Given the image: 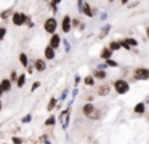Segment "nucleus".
I'll list each match as a JSON object with an SVG mask.
<instances>
[{
  "label": "nucleus",
  "mask_w": 149,
  "mask_h": 144,
  "mask_svg": "<svg viewBox=\"0 0 149 144\" xmlns=\"http://www.w3.org/2000/svg\"><path fill=\"white\" fill-rule=\"evenodd\" d=\"M24 139L21 136H11V144H23Z\"/></svg>",
  "instance_id": "nucleus-33"
},
{
  "label": "nucleus",
  "mask_w": 149,
  "mask_h": 144,
  "mask_svg": "<svg viewBox=\"0 0 149 144\" xmlns=\"http://www.w3.org/2000/svg\"><path fill=\"white\" fill-rule=\"evenodd\" d=\"M13 13H15L13 8H5L3 11H0V19H2V21H5V22H7L8 19L11 21V16H13Z\"/></svg>",
  "instance_id": "nucleus-17"
},
{
  "label": "nucleus",
  "mask_w": 149,
  "mask_h": 144,
  "mask_svg": "<svg viewBox=\"0 0 149 144\" xmlns=\"http://www.w3.org/2000/svg\"><path fill=\"white\" fill-rule=\"evenodd\" d=\"M133 2H139V0H133Z\"/></svg>",
  "instance_id": "nucleus-56"
},
{
  "label": "nucleus",
  "mask_w": 149,
  "mask_h": 144,
  "mask_svg": "<svg viewBox=\"0 0 149 144\" xmlns=\"http://www.w3.org/2000/svg\"><path fill=\"white\" fill-rule=\"evenodd\" d=\"M7 34H8L7 27H5V26H0V40H3V38L7 37Z\"/></svg>",
  "instance_id": "nucleus-34"
},
{
  "label": "nucleus",
  "mask_w": 149,
  "mask_h": 144,
  "mask_svg": "<svg viewBox=\"0 0 149 144\" xmlns=\"http://www.w3.org/2000/svg\"><path fill=\"white\" fill-rule=\"evenodd\" d=\"M120 2V5H123V6H128V3L132 2V0H119Z\"/></svg>",
  "instance_id": "nucleus-47"
},
{
  "label": "nucleus",
  "mask_w": 149,
  "mask_h": 144,
  "mask_svg": "<svg viewBox=\"0 0 149 144\" xmlns=\"http://www.w3.org/2000/svg\"><path fill=\"white\" fill-rule=\"evenodd\" d=\"M50 2H52V3H55V5H59V3L63 2V0H50Z\"/></svg>",
  "instance_id": "nucleus-50"
},
{
  "label": "nucleus",
  "mask_w": 149,
  "mask_h": 144,
  "mask_svg": "<svg viewBox=\"0 0 149 144\" xmlns=\"http://www.w3.org/2000/svg\"><path fill=\"white\" fill-rule=\"evenodd\" d=\"M71 109H72V106H66V107L59 112V117H58L59 123H61V128L64 131L69 128V123H71Z\"/></svg>",
  "instance_id": "nucleus-3"
},
{
  "label": "nucleus",
  "mask_w": 149,
  "mask_h": 144,
  "mask_svg": "<svg viewBox=\"0 0 149 144\" xmlns=\"http://www.w3.org/2000/svg\"><path fill=\"white\" fill-rule=\"evenodd\" d=\"M111 29H112V24H111V22H106V24H104L103 27H101L98 38H104V37H107V34L111 32Z\"/></svg>",
  "instance_id": "nucleus-19"
},
{
  "label": "nucleus",
  "mask_w": 149,
  "mask_h": 144,
  "mask_svg": "<svg viewBox=\"0 0 149 144\" xmlns=\"http://www.w3.org/2000/svg\"><path fill=\"white\" fill-rule=\"evenodd\" d=\"M56 122H58V117H56V115H50V117L45 120V127L52 128V127H55V125H56Z\"/></svg>",
  "instance_id": "nucleus-24"
},
{
  "label": "nucleus",
  "mask_w": 149,
  "mask_h": 144,
  "mask_svg": "<svg viewBox=\"0 0 149 144\" xmlns=\"http://www.w3.org/2000/svg\"><path fill=\"white\" fill-rule=\"evenodd\" d=\"M56 58V50H53L50 45H47L45 50H43V59L45 61H53Z\"/></svg>",
  "instance_id": "nucleus-12"
},
{
  "label": "nucleus",
  "mask_w": 149,
  "mask_h": 144,
  "mask_svg": "<svg viewBox=\"0 0 149 144\" xmlns=\"http://www.w3.org/2000/svg\"><path fill=\"white\" fill-rule=\"evenodd\" d=\"M42 2H50V0H42Z\"/></svg>",
  "instance_id": "nucleus-54"
},
{
  "label": "nucleus",
  "mask_w": 149,
  "mask_h": 144,
  "mask_svg": "<svg viewBox=\"0 0 149 144\" xmlns=\"http://www.w3.org/2000/svg\"><path fill=\"white\" fill-rule=\"evenodd\" d=\"M0 83H2V88H3L5 95H7V93H10V91H11V88H13V82H11L10 79H3Z\"/></svg>",
  "instance_id": "nucleus-20"
},
{
  "label": "nucleus",
  "mask_w": 149,
  "mask_h": 144,
  "mask_svg": "<svg viewBox=\"0 0 149 144\" xmlns=\"http://www.w3.org/2000/svg\"><path fill=\"white\" fill-rule=\"evenodd\" d=\"M80 18H72V31L74 29H79V26H80Z\"/></svg>",
  "instance_id": "nucleus-36"
},
{
  "label": "nucleus",
  "mask_w": 149,
  "mask_h": 144,
  "mask_svg": "<svg viewBox=\"0 0 149 144\" xmlns=\"http://www.w3.org/2000/svg\"><path fill=\"white\" fill-rule=\"evenodd\" d=\"M85 99H87V102H93V101H95V96H93V95H88Z\"/></svg>",
  "instance_id": "nucleus-46"
},
{
  "label": "nucleus",
  "mask_w": 149,
  "mask_h": 144,
  "mask_svg": "<svg viewBox=\"0 0 149 144\" xmlns=\"http://www.w3.org/2000/svg\"><path fill=\"white\" fill-rule=\"evenodd\" d=\"M119 43H120V47H122L123 50H127V51H135V48H132V47H130V45L125 42V38H120V40H119Z\"/></svg>",
  "instance_id": "nucleus-26"
},
{
  "label": "nucleus",
  "mask_w": 149,
  "mask_h": 144,
  "mask_svg": "<svg viewBox=\"0 0 149 144\" xmlns=\"http://www.w3.org/2000/svg\"><path fill=\"white\" fill-rule=\"evenodd\" d=\"M112 90L117 93L119 96H123L130 91V82L125 79H116L112 82Z\"/></svg>",
  "instance_id": "nucleus-1"
},
{
  "label": "nucleus",
  "mask_w": 149,
  "mask_h": 144,
  "mask_svg": "<svg viewBox=\"0 0 149 144\" xmlns=\"http://www.w3.org/2000/svg\"><path fill=\"white\" fill-rule=\"evenodd\" d=\"M26 80H27V74L26 72H21L19 74V77H18V80H16V83H15V85L18 86V88H23L24 85H26Z\"/></svg>",
  "instance_id": "nucleus-21"
},
{
  "label": "nucleus",
  "mask_w": 149,
  "mask_h": 144,
  "mask_svg": "<svg viewBox=\"0 0 149 144\" xmlns=\"http://www.w3.org/2000/svg\"><path fill=\"white\" fill-rule=\"evenodd\" d=\"M2 109H3V104H2V99H0V112H2Z\"/></svg>",
  "instance_id": "nucleus-52"
},
{
  "label": "nucleus",
  "mask_w": 149,
  "mask_h": 144,
  "mask_svg": "<svg viewBox=\"0 0 149 144\" xmlns=\"http://www.w3.org/2000/svg\"><path fill=\"white\" fill-rule=\"evenodd\" d=\"M27 72L26 74H34V72H36V67H34V63H32V61H31V64H29V66H27Z\"/></svg>",
  "instance_id": "nucleus-39"
},
{
  "label": "nucleus",
  "mask_w": 149,
  "mask_h": 144,
  "mask_svg": "<svg viewBox=\"0 0 149 144\" xmlns=\"http://www.w3.org/2000/svg\"><path fill=\"white\" fill-rule=\"evenodd\" d=\"M112 51H111V48L109 47H103L101 48V51H100V59H103V61H107V59H112Z\"/></svg>",
  "instance_id": "nucleus-14"
},
{
  "label": "nucleus",
  "mask_w": 149,
  "mask_h": 144,
  "mask_svg": "<svg viewBox=\"0 0 149 144\" xmlns=\"http://www.w3.org/2000/svg\"><path fill=\"white\" fill-rule=\"evenodd\" d=\"M48 141H50V136H48V134H45V133H43V134H40V136H39V143L47 144Z\"/></svg>",
  "instance_id": "nucleus-32"
},
{
  "label": "nucleus",
  "mask_w": 149,
  "mask_h": 144,
  "mask_svg": "<svg viewBox=\"0 0 149 144\" xmlns=\"http://www.w3.org/2000/svg\"><path fill=\"white\" fill-rule=\"evenodd\" d=\"M111 90H112V85H111V83H101V85H98L96 88H95V93H96V96H100V98H106V96L111 95Z\"/></svg>",
  "instance_id": "nucleus-6"
},
{
  "label": "nucleus",
  "mask_w": 149,
  "mask_h": 144,
  "mask_svg": "<svg viewBox=\"0 0 149 144\" xmlns=\"http://www.w3.org/2000/svg\"><path fill=\"white\" fill-rule=\"evenodd\" d=\"M63 47H64V51L66 53H69V51L72 50L71 43H69V40H66V38H63Z\"/></svg>",
  "instance_id": "nucleus-31"
},
{
  "label": "nucleus",
  "mask_w": 149,
  "mask_h": 144,
  "mask_svg": "<svg viewBox=\"0 0 149 144\" xmlns=\"http://www.w3.org/2000/svg\"><path fill=\"white\" fill-rule=\"evenodd\" d=\"M85 27H87V24H85V22L82 21V22H80V26H79V31H80V32H84V31H85Z\"/></svg>",
  "instance_id": "nucleus-44"
},
{
  "label": "nucleus",
  "mask_w": 149,
  "mask_h": 144,
  "mask_svg": "<svg viewBox=\"0 0 149 144\" xmlns=\"http://www.w3.org/2000/svg\"><path fill=\"white\" fill-rule=\"evenodd\" d=\"M82 82H84V85H85V86H95V85H96V80H95V77L91 75V74L85 75L84 79H82Z\"/></svg>",
  "instance_id": "nucleus-22"
},
{
  "label": "nucleus",
  "mask_w": 149,
  "mask_h": 144,
  "mask_svg": "<svg viewBox=\"0 0 149 144\" xmlns=\"http://www.w3.org/2000/svg\"><path fill=\"white\" fill-rule=\"evenodd\" d=\"M144 34H146V38H148V40H149V26H148V27H146Z\"/></svg>",
  "instance_id": "nucleus-49"
},
{
  "label": "nucleus",
  "mask_w": 149,
  "mask_h": 144,
  "mask_svg": "<svg viewBox=\"0 0 149 144\" xmlns=\"http://www.w3.org/2000/svg\"><path fill=\"white\" fill-rule=\"evenodd\" d=\"M128 70H130L128 67H122V72H120V77H119V79H125V80H127V77L132 74V72H128Z\"/></svg>",
  "instance_id": "nucleus-29"
},
{
  "label": "nucleus",
  "mask_w": 149,
  "mask_h": 144,
  "mask_svg": "<svg viewBox=\"0 0 149 144\" xmlns=\"http://www.w3.org/2000/svg\"><path fill=\"white\" fill-rule=\"evenodd\" d=\"M72 31V16L64 15L61 19V32L63 34H69Z\"/></svg>",
  "instance_id": "nucleus-7"
},
{
  "label": "nucleus",
  "mask_w": 149,
  "mask_h": 144,
  "mask_svg": "<svg viewBox=\"0 0 149 144\" xmlns=\"http://www.w3.org/2000/svg\"><path fill=\"white\" fill-rule=\"evenodd\" d=\"M48 45L53 48V50L58 51V50H59V47L63 45V38H61V35H59V34H53V35H50Z\"/></svg>",
  "instance_id": "nucleus-8"
},
{
  "label": "nucleus",
  "mask_w": 149,
  "mask_h": 144,
  "mask_svg": "<svg viewBox=\"0 0 149 144\" xmlns=\"http://www.w3.org/2000/svg\"><path fill=\"white\" fill-rule=\"evenodd\" d=\"M107 2H109V3H114V2H116V0H107Z\"/></svg>",
  "instance_id": "nucleus-53"
},
{
  "label": "nucleus",
  "mask_w": 149,
  "mask_h": 144,
  "mask_svg": "<svg viewBox=\"0 0 149 144\" xmlns=\"http://www.w3.org/2000/svg\"><path fill=\"white\" fill-rule=\"evenodd\" d=\"M31 122H32V114H26L21 118V123H31Z\"/></svg>",
  "instance_id": "nucleus-35"
},
{
  "label": "nucleus",
  "mask_w": 149,
  "mask_h": 144,
  "mask_svg": "<svg viewBox=\"0 0 149 144\" xmlns=\"http://www.w3.org/2000/svg\"><path fill=\"white\" fill-rule=\"evenodd\" d=\"M26 26H27V27H29V29H32L34 26H36V22H34L32 19H29V21H27V24H26Z\"/></svg>",
  "instance_id": "nucleus-45"
},
{
  "label": "nucleus",
  "mask_w": 149,
  "mask_h": 144,
  "mask_svg": "<svg viewBox=\"0 0 149 144\" xmlns=\"http://www.w3.org/2000/svg\"><path fill=\"white\" fill-rule=\"evenodd\" d=\"M58 19L55 18V16H48V18L43 21V31L47 32V34L53 35L56 34V29H58Z\"/></svg>",
  "instance_id": "nucleus-5"
},
{
  "label": "nucleus",
  "mask_w": 149,
  "mask_h": 144,
  "mask_svg": "<svg viewBox=\"0 0 149 144\" xmlns=\"http://www.w3.org/2000/svg\"><path fill=\"white\" fill-rule=\"evenodd\" d=\"M138 3H139V2H130L127 8H136V6H138Z\"/></svg>",
  "instance_id": "nucleus-43"
},
{
  "label": "nucleus",
  "mask_w": 149,
  "mask_h": 144,
  "mask_svg": "<svg viewBox=\"0 0 149 144\" xmlns=\"http://www.w3.org/2000/svg\"><path fill=\"white\" fill-rule=\"evenodd\" d=\"M32 63L36 67V72H45L47 70V61L43 58H36V59H32Z\"/></svg>",
  "instance_id": "nucleus-10"
},
{
  "label": "nucleus",
  "mask_w": 149,
  "mask_h": 144,
  "mask_svg": "<svg viewBox=\"0 0 149 144\" xmlns=\"http://www.w3.org/2000/svg\"><path fill=\"white\" fill-rule=\"evenodd\" d=\"M68 95H69V88H64L61 91V96H59V102L66 101V99H68Z\"/></svg>",
  "instance_id": "nucleus-30"
},
{
  "label": "nucleus",
  "mask_w": 149,
  "mask_h": 144,
  "mask_svg": "<svg viewBox=\"0 0 149 144\" xmlns=\"http://www.w3.org/2000/svg\"><path fill=\"white\" fill-rule=\"evenodd\" d=\"M106 63V66L107 67H114V69H117V67H120V64L117 63L116 59H107V61H104Z\"/></svg>",
  "instance_id": "nucleus-27"
},
{
  "label": "nucleus",
  "mask_w": 149,
  "mask_h": 144,
  "mask_svg": "<svg viewBox=\"0 0 149 144\" xmlns=\"http://www.w3.org/2000/svg\"><path fill=\"white\" fill-rule=\"evenodd\" d=\"M18 77H19V74H18V70H11V72H10V77H8V79H10L13 83H16Z\"/></svg>",
  "instance_id": "nucleus-28"
},
{
  "label": "nucleus",
  "mask_w": 149,
  "mask_h": 144,
  "mask_svg": "<svg viewBox=\"0 0 149 144\" xmlns=\"http://www.w3.org/2000/svg\"><path fill=\"white\" fill-rule=\"evenodd\" d=\"M133 112H135L136 115H144L146 114V102L144 101L136 102V104L133 106Z\"/></svg>",
  "instance_id": "nucleus-15"
},
{
  "label": "nucleus",
  "mask_w": 149,
  "mask_h": 144,
  "mask_svg": "<svg viewBox=\"0 0 149 144\" xmlns=\"http://www.w3.org/2000/svg\"><path fill=\"white\" fill-rule=\"evenodd\" d=\"M29 16L26 15V13L23 11H15L13 16H11V24L16 26V27H23V26L27 24V21H29Z\"/></svg>",
  "instance_id": "nucleus-4"
},
{
  "label": "nucleus",
  "mask_w": 149,
  "mask_h": 144,
  "mask_svg": "<svg viewBox=\"0 0 149 144\" xmlns=\"http://www.w3.org/2000/svg\"><path fill=\"white\" fill-rule=\"evenodd\" d=\"M5 95V91H3V88H2V83H0V98Z\"/></svg>",
  "instance_id": "nucleus-51"
},
{
  "label": "nucleus",
  "mask_w": 149,
  "mask_h": 144,
  "mask_svg": "<svg viewBox=\"0 0 149 144\" xmlns=\"http://www.w3.org/2000/svg\"><path fill=\"white\" fill-rule=\"evenodd\" d=\"M40 85H42V83H40L39 80H36V82H34L32 85H31V91L34 93V91H36V90H39V88H40Z\"/></svg>",
  "instance_id": "nucleus-37"
},
{
  "label": "nucleus",
  "mask_w": 149,
  "mask_h": 144,
  "mask_svg": "<svg viewBox=\"0 0 149 144\" xmlns=\"http://www.w3.org/2000/svg\"><path fill=\"white\" fill-rule=\"evenodd\" d=\"M106 18H107V13H100V19H101V21H106Z\"/></svg>",
  "instance_id": "nucleus-48"
},
{
  "label": "nucleus",
  "mask_w": 149,
  "mask_h": 144,
  "mask_svg": "<svg viewBox=\"0 0 149 144\" xmlns=\"http://www.w3.org/2000/svg\"><path fill=\"white\" fill-rule=\"evenodd\" d=\"M91 75L95 77V80H98V82H103V80L107 79V72L106 70H98V69H93L91 70Z\"/></svg>",
  "instance_id": "nucleus-16"
},
{
  "label": "nucleus",
  "mask_w": 149,
  "mask_h": 144,
  "mask_svg": "<svg viewBox=\"0 0 149 144\" xmlns=\"http://www.w3.org/2000/svg\"><path fill=\"white\" fill-rule=\"evenodd\" d=\"M148 120H149V115H148Z\"/></svg>",
  "instance_id": "nucleus-57"
},
{
  "label": "nucleus",
  "mask_w": 149,
  "mask_h": 144,
  "mask_svg": "<svg viewBox=\"0 0 149 144\" xmlns=\"http://www.w3.org/2000/svg\"><path fill=\"white\" fill-rule=\"evenodd\" d=\"M87 2V0H77V10H79V13L82 15V8H84V3Z\"/></svg>",
  "instance_id": "nucleus-38"
},
{
  "label": "nucleus",
  "mask_w": 149,
  "mask_h": 144,
  "mask_svg": "<svg viewBox=\"0 0 149 144\" xmlns=\"http://www.w3.org/2000/svg\"><path fill=\"white\" fill-rule=\"evenodd\" d=\"M0 130H2V123H0Z\"/></svg>",
  "instance_id": "nucleus-55"
},
{
  "label": "nucleus",
  "mask_w": 149,
  "mask_h": 144,
  "mask_svg": "<svg viewBox=\"0 0 149 144\" xmlns=\"http://www.w3.org/2000/svg\"><path fill=\"white\" fill-rule=\"evenodd\" d=\"M58 6H59V5H55V3L50 2V10L53 11V15H56V11H58Z\"/></svg>",
  "instance_id": "nucleus-41"
},
{
  "label": "nucleus",
  "mask_w": 149,
  "mask_h": 144,
  "mask_svg": "<svg viewBox=\"0 0 149 144\" xmlns=\"http://www.w3.org/2000/svg\"><path fill=\"white\" fill-rule=\"evenodd\" d=\"M18 61H19V64H21L23 67H26V69H27V66L31 64V61H29V56H27V54L24 53V51H21V53L18 54Z\"/></svg>",
  "instance_id": "nucleus-18"
},
{
  "label": "nucleus",
  "mask_w": 149,
  "mask_h": 144,
  "mask_svg": "<svg viewBox=\"0 0 149 144\" xmlns=\"http://www.w3.org/2000/svg\"><path fill=\"white\" fill-rule=\"evenodd\" d=\"M80 111H82V114H84L87 118H90V117H91V114H93V112L96 111V106H95L93 102H85V104L80 107Z\"/></svg>",
  "instance_id": "nucleus-9"
},
{
  "label": "nucleus",
  "mask_w": 149,
  "mask_h": 144,
  "mask_svg": "<svg viewBox=\"0 0 149 144\" xmlns=\"http://www.w3.org/2000/svg\"><path fill=\"white\" fill-rule=\"evenodd\" d=\"M146 80H149L148 67H135L132 70V82H146Z\"/></svg>",
  "instance_id": "nucleus-2"
},
{
  "label": "nucleus",
  "mask_w": 149,
  "mask_h": 144,
  "mask_svg": "<svg viewBox=\"0 0 149 144\" xmlns=\"http://www.w3.org/2000/svg\"><path fill=\"white\" fill-rule=\"evenodd\" d=\"M107 47L111 48V51H112V53H116V51L122 50V47H120L119 40H111V42H109V45H107Z\"/></svg>",
  "instance_id": "nucleus-23"
},
{
  "label": "nucleus",
  "mask_w": 149,
  "mask_h": 144,
  "mask_svg": "<svg viewBox=\"0 0 149 144\" xmlns=\"http://www.w3.org/2000/svg\"><path fill=\"white\" fill-rule=\"evenodd\" d=\"M80 82H82V77L77 74V75L74 77V88H77V86H79V83H80Z\"/></svg>",
  "instance_id": "nucleus-40"
},
{
  "label": "nucleus",
  "mask_w": 149,
  "mask_h": 144,
  "mask_svg": "<svg viewBox=\"0 0 149 144\" xmlns=\"http://www.w3.org/2000/svg\"><path fill=\"white\" fill-rule=\"evenodd\" d=\"M125 42H127V43H128L132 48H136V47H138V40H136L135 37H125Z\"/></svg>",
  "instance_id": "nucleus-25"
},
{
  "label": "nucleus",
  "mask_w": 149,
  "mask_h": 144,
  "mask_svg": "<svg viewBox=\"0 0 149 144\" xmlns=\"http://www.w3.org/2000/svg\"><path fill=\"white\" fill-rule=\"evenodd\" d=\"M79 95V88H74V90H72V96H71V99H74V101H75V96H77Z\"/></svg>",
  "instance_id": "nucleus-42"
},
{
  "label": "nucleus",
  "mask_w": 149,
  "mask_h": 144,
  "mask_svg": "<svg viewBox=\"0 0 149 144\" xmlns=\"http://www.w3.org/2000/svg\"><path fill=\"white\" fill-rule=\"evenodd\" d=\"M58 104H59V99L56 98V96H52V98L48 99V102H47V112H53V111H56Z\"/></svg>",
  "instance_id": "nucleus-13"
},
{
  "label": "nucleus",
  "mask_w": 149,
  "mask_h": 144,
  "mask_svg": "<svg viewBox=\"0 0 149 144\" xmlns=\"http://www.w3.org/2000/svg\"><path fill=\"white\" fill-rule=\"evenodd\" d=\"M82 15H85L87 18H95V6L93 5H90L88 2H85L84 3V8H82Z\"/></svg>",
  "instance_id": "nucleus-11"
}]
</instances>
